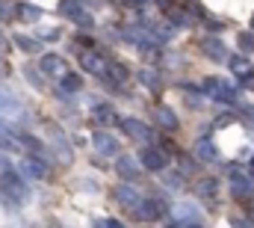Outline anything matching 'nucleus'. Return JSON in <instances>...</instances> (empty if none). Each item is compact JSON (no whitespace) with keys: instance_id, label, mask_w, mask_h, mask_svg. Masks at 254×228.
Masks as SVG:
<instances>
[{"instance_id":"nucleus-1","label":"nucleus","mask_w":254,"mask_h":228,"mask_svg":"<svg viewBox=\"0 0 254 228\" xmlns=\"http://www.w3.org/2000/svg\"><path fill=\"white\" fill-rule=\"evenodd\" d=\"M27 196H30V190H27V184L21 181L18 172H12V169L0 172V202L6 208H18Z\"/></svg>"},{"instance_id":"nucleus-2","label":"nucleus","mask_w":254,"mask_h":228,"mask_svg":"<svg viewBox=\"0 0 254 228\" xmlns=\"http://www.w3.org/2000/svg\"><path fill=\"white\" fill-rule=\"evenodd\" d=\"M60 15H65L68 21H74L80 30H92L95 27V18L80 6V0H60Z\"/></svg>"},{"instance_id":"nucleus-3","label":"nucleus","mask_w":254,"mask_h":228,"mask_svg":"<svg viewBox=\"0 0 254 228\" xmlns=\"http://www.w3.org/2000/svg\"><path fill=\"white\" fill-rule=\"evenodd\" d=\"M201 89H204L207 95H213L216 101H222V104H231V101L237 98V89H234L228 80H219V77H207V80L201 83Z\"/></svg>"},{"instance_id":"nucleus-4","label":"nucleus","mask_w":254,"mask_h":228,"mask_svg":"<svg viewBox=\"0 0 254 228\" xmlns=\"http://www.w3.org/2000/svg\"><path fill=\"white\" fill-rule=\"evenodd\" d=\"M80 65H83L89 74H95V77H101V80H110V62H107V57H101L98 51H83V54H80Z\"/></svg>"},{"instance_id":"nucleus-5","label":"nucleus","mask_w":254,"mask_h":228,"mask_svg":"<svg viewBox=\"0 0 254 228\" xmlns=\"http://www.w3.org/2000/svg\"><path fill=\"white\" fill-rule=\"evenodd\" d=\"M231 193L240 202H252L254 199V178L246 175V172H240V169H234L231 172Z\"/></svg>"},{"instance_id":"nucleus-6","label":"nucleus","mask_w":254,"mask_h":228,"mask_svg":"<svg viewBox=\"0 0 254 228\" xmlns=\"http://www.w3.org/2000/svg\"><path fill=\"white\" fill-rule=\"evenodd\" d=\"M125 39L130 42V45L142 48V51H154V45H160V42H157V36H154L148 27H127Z\"/></svg>"},{"instance_id":"nucleus-7","label":"nucleus","mask_w":254,"mask_h":228,"mask_svg":"<svg viewBox=\"0 0 254 228\" xmlns=\"http://www.w3.org/2000/svg\"><path fill=\"white\" fill-rule=\"evenodd\" d=\"M133 214H136L139 220H145V223H154L160 214H166V205H163L160 199H142V202L133 208Z\"/></svg>"},{"instance_id":"nucleus-8","label":"nucleus","mask_w":254,"mask_h":228,"mask_svg":"<svg viewBox=\"0 0 254 228\" xmlns=\"http://www.w3.org/2000/svg\"><path fill=\"white\" fill-rule=\"evenodd\" d=\"M39 68H42L45 77H57V80L68 74V65H65V59L60 57V54H45L42 62H39Z\"/></svg>"},{"instance_id":"nucleus-9","label":"nucleus","mask_w":254,"mask_h":228,"mask_svg":"<svg viewBox=\"0 0 254 228\" xmlns=\"http://www.w3.org/2000/svg\"><path fill=\"white\" fill-rule=\"evenodd\" d=\"M139 163H142L145 169H151V172H160V169H166L169 157H166V154H163L160 148L148 145V148H142V154H139Z\"/></svg>"},{"instance_id":"nucleus-10","label":"nucleus","mask_w":254,"mask_h":228,"mask_svg":"<svg viewBox=\"0 0 254 228\" xmlns=\"http://www.w3.org/2000/svg\"><path fill=\"white\" fill-rule=\"evenodd\" d=\"M119 127L125 130L127 136H133V139H154L151 127H145L139 118H130V115H125V118H119Z\"/></svg>"},{"instance_id":"nucleus-11","label":"nucleus","mask_w":254,"mask_h":228,"mask_svg":"<svg viewBox=\"0 0 254 228\" xmlns=\"http://www.w3.org/2000/svg\"><path fill=\"white\" fill-rule=\"evenodd\" d=\"M92 145H95V151L104 154V157H116V151H119V139H116L113 133H104V130L92 136Z\"/></svg>"},{"instance_id":"nucleus-12","label":"nucleus","mask_w":254,"mask_h":228,"mask_svg":"<svg viewBox=\"0 0 254 228\" xmlns=\"http://www.w3.org/2000/svg\"><path fill=\"white\" fill-rule=\"evenodd\" d=\"M21 172L27 178H33V181H42V178H48V163L42 157H24L21 160Z\"/></svg>"},{"instance_id":"nucleus-13","label":"nucleus","mask_w":254,"mask_h":228,"mask_svg":"<svg viewBox=\"0 0 254 228\" xmlns=\"http://www.w3.org/2000/svg\"><path fill=\"white\" fill-rule=\"evenodd\" d=\"M116 107H113V104H95V107H92V121H95V124H101V127H104V124H113V121H116Z\"/></svg>"},{"instance_id":"nucleus-14","label":"nucleus","mask_w":254,"mask_h":228,"mask_svg":"<svg viewBox=\"0 0 254 228\" xmlns=\"http://www.w3.org/2000/svg\"><path fill=\"white\" fill-rule=\"evenodd\" d=\"M116 199H119L125 208H130V211H133V208L142 202V199H139V190H136V187H130V184H122V187H116Z\"/></svg>"},{"instance_id":"nucleus-15","label":"nucleus","mask_w":254,"mask_h":228,"mask_svg":"<svg viewBox=\"0 0 254 228\" xmlns=\"http://www.w3.org/2000/svg\"><path fill=\"white\" fill-rule=\"evenodd\" d=\"M201 51L213 59V62H222V59H228V51H225V45H222L219 39H204V42H201Z\"/></svg>"},{"instance_id":"nucleus-16","label":"nucleus","mask_w":254,"mask_h":228,"mask_svg":"<svg viewBox=\"0 0 254 228\" xmlns=\"http://www.w3.org/2000/svg\"><path fill=\"white\" fill-rule=\"evenodd\" d=\"M116 172L125 178V181H133L136 175H139V163L133 160V157H127V154H122L119 160H116Z\"/></svg>"},{"instance_id":"nucleus-17","label":"nucleus","mask_w":254,"mask_h":228,"mask_svg":"<svg viewBox=\"0 0 254 228\" xmlns=\"http://www.w3.org/2000/svg\"><path fill=\"white\" fill-rule=\"evenodd\" d=\"M175 217H178V223H184V226H195V223H198V208L184 202V205L175 208Z\"/></svg>"},{"instance_id":"nucleus-18","label":"nucleus","mask_w":254,"mask_h":228,"mask_svg":"<svg viewBox=\"0 0 254 228\" xmlns=\"http://www.w3.org/2000/svg\"><path fill=\"white\" fill-rule=\"evenodd\" d=\"M83 89V80L77 77V74H65V77H60V92L65 95H74V92H80Z\"/></svg>"},{"instance_id":"nucleus-19","label":"nucleus","mask_w":254,"mask_h":228,"mask_svg":"<svg viewBox=\"0 0 254 228\" xmlns=\"http://www.w3.org/2000/svg\"><path fill=\"white\" fill-rule=\"evenodd\" d=\"M228 65H231V71H234L240 80L252 74V62H249L246 57H228Z\"/></svg>"},{"instance_id":"nucleus-20","label":"nucleus","mask_w":254,"mask_h":228,"mask_svg":"<svg viewBox=\"0 0 254 228\" xmlns=\"http://www.w3.org/2000/svg\"><path fill=\"white\" fill-rule=\"evenodd\" d=\"M0 110H3V113H21V104H18V98H15V95L0 92Z\"/></svg>"},{"instance_id":"nucleus-21","label":"nucleus","mask_w":254,"mask_h":228,"mask_svg":"<svg viewBox=\"0 0 254 228\" xmlns=\"http://www.w3.org/2000/svg\"><path fill=\"white\" fill-rule=\"evenodd\" d=\"M18 18H24V21H39V18H42V9H39V6H30V3H21V6H18Z\"/></svg>"},{"instance_id":"nucleus-22","label":"nucleus","mask_w":254,"mask_h":228,"mask_svg":"<svg viewBox=\"0 0 254 228\" xmlns=\"http://www.w3.org/2000/svg\"><path fill=\"white\" fill-rule=\"evenodd\" d=\"M157 121H160L166 130H178V118H175L172 110H166V107H163V110H157Z\"/></svg>"},{"instance_id":"nucleus-23","label":"nucleus","mask_w":254,"mask_h":228,"mask_svg":"<svg viewBox=\"0 0 254 228\" xmlns=\"http://www.w3.org/2000/svg\"><path fill=\"white\" fill-rule=\"evenodd\" d=\"M18 142H15V136H12V130L0 121V151H12Z\"/></svg>"},{"instance_id":"nucleus-24","label":"nucleus","mask_w":254,"mask_h":228,"mask_svg":"<svg viewBox=\"0 0 254 228\" xmlns=\"http://www.w3.org/2000/svg\"><path fill=\"white\" fill-rule=\"evenodd\" d=\"M15 45H18L24 54H36V51H39V42H36V39H30V36H21V33L15 36Z\"/></svg>"},{"instance_id":"nucleus-25","label":"nucleus","mask_w":254,"mask_h":228,"mask_svg":"<svg viewBox=\"0 0 254 228\" xmlns=\"http://www.w3.org/2000/svg\"><path fill=\"white\" fill-rule=\"evenodd\" d=\"M139 83H145L148 89H160V77H157V71H151V68H142V71H139Z\"/></svg>"},{"instance_id":"nucleus-26","label":"nucleus","mask_w":254,"mask_h":228,"mask_svg":"<svg viewBox=\"0 0 254 228\" xmlns=\"http://www.w3.org/2000/svg\"><path fill=\"white\" fill-rule=\"evenodd\" d=\"M169 21H172V27L178 30V27L190 24V15H187V9H169Z\"/></svg>"},{"instance_id":"nucleus-27","label":"nucleus","mask_w":254,"mask_h":228,"mask_svg":"<svg viewBox=\"0 0 254 228\" xmlns=\"http://www.w3.org/2000/svg\"><path fill=\"white\" fill-rule=\"evenodd\" d=\"M198 157H201V160H213V157H216V145H213L210 139H201V142H198Z\"/></svg>"},{"instance_id":"nucleus-28","label":"nucleus","mask_w":254,"mask_h":228,"mask_svg":"<svg viewBox=\"0 0 254 228\" xmlns=\"http://www.w3.org/2000/svg\"><path fill=\"white\" fill-rule=\"evenodd\" d=\"M12 18H18V6L9 0H0V21H12Z\"/></svg>"},{"instance_id":"nucleus-29","label":"nucleus","mask_w":254,"mask_h":228,"mask_svg":"<svg viewBox=\"0 0 254 228\" xmlns=\"http://www.w3.org/2000/svg\"><path fill=\"white\" fill-rule=\"evenodd\" d=\"M39 36H42V39H48V42H57V39H60V30H57V27H42V30H39Z\"/></svg>"},{"instance_id":"nucleus-30","label":"nucleus","mask_w":254,"mask_h":228,"mask_svg":"<svg viewBox=\"0 0 254 228\" xmlns=\"http://www.w3.org/2000/svg\"><path fill=\"white\" fill-rule=\"evenodd\" d=\"M198 193H201V196H213V193H216V181H213V178H210V181H201V184H198Z\"/></svg>"},{"instance_id":"nucleus-31","label":"nucleus","mask_w":254,"mask_h":228,"mask_svg":"<svg viewBox=\"0 0 254 228\" xmlns=\"http://www.w3.org/2000/svg\"><path fill=\"white\" fill-rule=\"evenodd\" d=\"M240 48L243 51H254V33H240Z\"/></svg>"},{"instance_id":"nucleus-32","label":"nucleus","mask_w":254,"mask_h":228,"mask_svg":"<svg viewBox=\"0 0 254 228\" xmlns=\"http://www.w3.org/2000/svg\"><path fill=\"white\" fill-rule=\"evenodd\" d=\"M24 74H27V80H30L33 86H42V77H39V74L33 71V65H27V68H24Z\"/></svg>"},{"instance_id":"nucleus-33","label":"nucleus","mask_w":254,"mask_h":228,"mask_svg":"<svg viewBox=\"0 0 254 228\" xmlns=\"http://www.w3.org/2000/svg\"><path fill=\"white\" fill-rule=\"evenodd\" d=\"M166 184L169 190H181V175H166Z\"/></svg>"},{"instance_id":"nucleus-34","label":"nucleus","mask_w":254,"mask_h":228,"mask_svg":"<svg viewBox=\"0 0 254 228\" xmlns=\"http://www.w3.org/2000/svg\"><path fill=\"white\" fill-rule=\"evenodd\" d=\"M231 228H254V226L249 223V220H234V223H231Z\"/></svg>"},{"instance_id":"nucleus-35","label":"nucleus","mask_w":254,"mask_h":228,"mask_svg":"<svg viewBox=\"0 0 254 228\" xmlns=\"http://www.w3.org/2000/svg\"><path fill=\"white\" fill-rule=\"evenodd\" d=\"M243 86H246V89H254V74H249V77H243Z\"/></svg>"},{"instance_id":"nucleus-36","label":"nucleus","mask_w":254,"mask_h":228,"mask_svg":"<svg viewBox=\"0 0 254 228\" xmlns=\"http://www.w3.org/2000/svg\"><path fill=\"white\" fill-rule=\"evenodd\" d=\"M127 3H130V6H133V9H142V6H145V3H148V0H127Z\"/></svg>"},{"instance_id":"nucleus-37","label":"nucleus","mask_w":254,"mask_h":228,"mask_svg":"<svg viewBox=\"0 0 254 228\" xmlns=\"http://www.w3.org/2000/svg\"><path fill=\"white\" fill-rule=\"evenodd\" d=\"M107 228H125L119 220H107Z\"/></svg>"},{"instance_id":"nucleus-38","label":"nucleus","mask_w":254,"mask_h":228,"mask_svg":"<svg viewBox=\"0 0 254 228\" xmlns=\"http://www.w3.org/2000/svg\"><path fill=\"white\" fill-rule=\"evenodd\" d=\"M9 169V160H6V157H0V172H6Z\"/></svg>"},{"instance_id":"nucleus-39","label":"nucleus","mask_w":254,"mask_h":228,"mask_svg":"<svg viewBox=\"0 0 254 228\" xmlns=\"http://www.w3.org/2000/svg\"><path fill=\"white\" fill-rule=\"evenodd\" d=\"M157 3H160L163 9H169V6H172V0H157Z\"/></svg>"},{"instance_id":"nucleus-40","label":"nucleus","mask_w":254,"mask_h":228,"mask_svg":"<svg viewBox=\"0 0 254 228\" xmlns=\"http://www.w3.org/2000/svg\"><path fill=\"white\" fill-rule=\"evenodd\" d=\"M0 48H6V36L3 33H0Z\"/></svg>"},{"instance_id":"nucleus-41","label":"nucleus","mask_w":254,"mask_h":228,"mask_svg":"<svg viewBox=\"0 0 254 228\" xmlns=\"http://www.w3.org/2000/svg\"><path fill=\"white\" fill-rule=\"evenodd\" d=\"M187 228H201V226H187Z\"/></svg>"},{"instance_id":"nucleus-42","label":"nucleus","mask_w":254,"mask_h":228,"mask_svg":"<svg viewBox=\"0 0 254 228\" xmlns=\"http://www.w3.org/2000/svg\"><path fill=\"white\" fill-rule=\"evenodd\" d=\"M252 166H254V160H252Z\"/></svg>"}]
</instances>
